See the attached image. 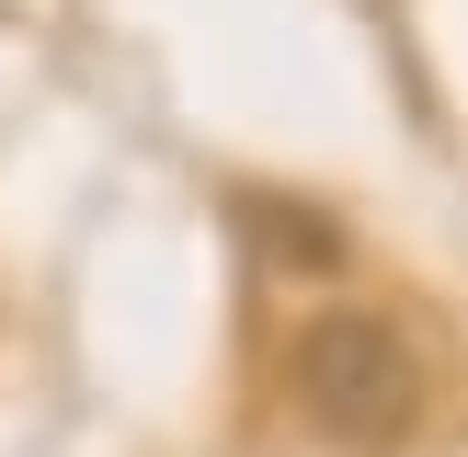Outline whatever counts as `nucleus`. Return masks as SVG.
I'll return each mask as SVG.
<instances>
[{"instance_id":"1","label":"nucleus","mask_w":468,"mask_h":457,"mask_svg":"<svg viewBox=\"0 0 468 457\" xmlns=\"http://www.w3.org/2000/svg\"><path fill=\"white\" fill-rule=\"evenodd\" d=\"M297 400H309V423L343 434V446H388V434H411V411H423V366H411V343L388 332V320L320 309L309 332H297Z\"/></svg>"}]
</instances>
